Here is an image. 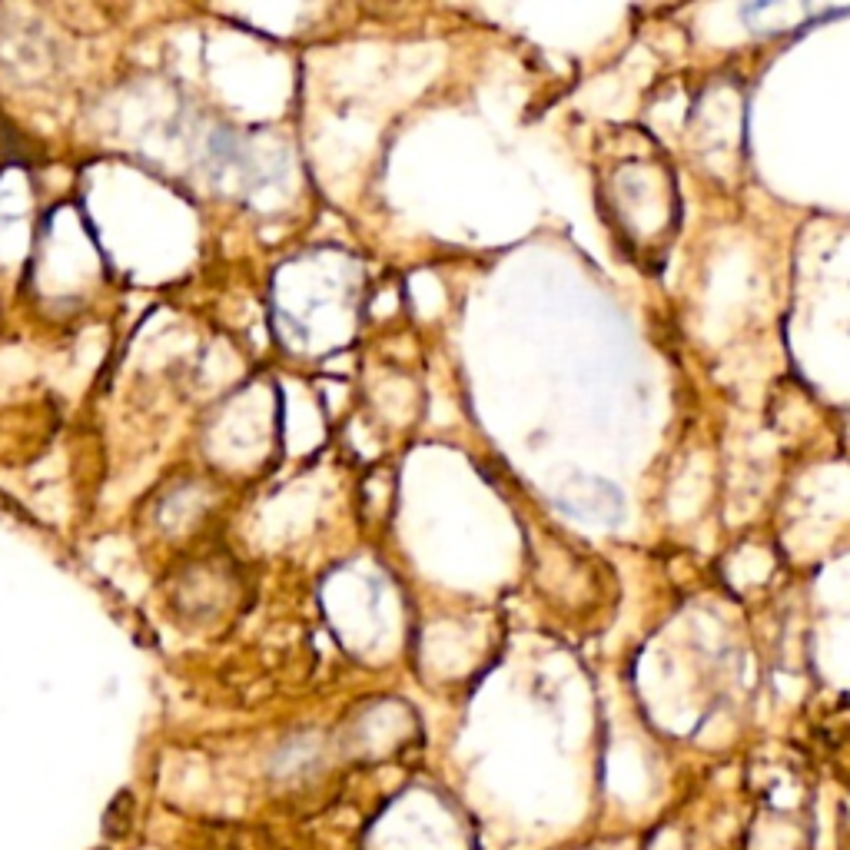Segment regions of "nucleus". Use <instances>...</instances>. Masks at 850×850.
<instances>
[{
    "instance_id": "f257e3e1",
    "label": "nucleus",
    "mask_w": 850,
    "mask_h": 850,
    "mask_svg": "<svg viewBox=\"0 0 850 850\" xmlns=\"http://www.w3.org/2000/svg\"><path fill=\"white\" fill-rule=\"evenodd\" d=\"M850 14V7H837V10H824V7H794V4H758V7H748L744 17L751 20L754 30L761 34H781V30H804V27H814L817 20H831V17H844Z\"/></svg>"
},
{
    "instance_id": "f03ea898",
    "label": "nucleus",
    "mask_w": 850,
    "mask_h": 850,
    "mask_svg": "<svg viewBox=\"0 0 850 850\" xmlns=\"http://www.w3.org/2000/svg\"><path fill=\"white\" fill-rule=\"evenodd\" d=\"M127 807H133V797L127 791L117 794V801L107 807V814H103V831H107V837H123L130 831L133 814L127 811Z\"/></svg>"
}]
</instances>
